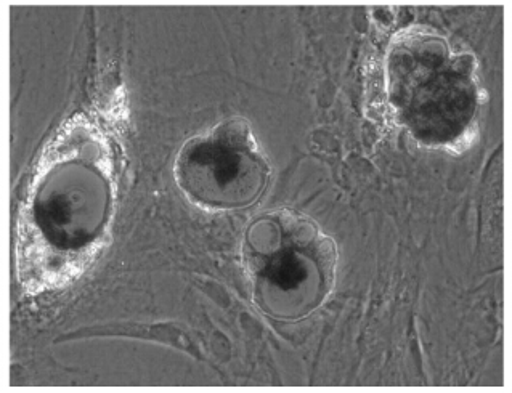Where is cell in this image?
Here are the masks:
<instances>
[{
  "mask_svg": "<svg viewBox=\"0 0 512 393\" xmlns=\"http://www.w3.org/2000/svg\"><path fill=\"white\" fill-rule=\"evenodd\" d=\"M244 267L262 312L299 320L317 310L333 289L338 254L304 215L277 211L254 220L243 244Z\"/></svg>",
  "mask_w": 512,
  "mask_h": 393,
  "instance_id": "cell-1",
  "label": "cell"
},
{
  "mask_svg": "<svg viewBox=\"0 0 512 393\" xmlns=\"http://www.w3.org/2000/svg\"><path fill=\"white\" fill-rule=\"evenodd\" d=\"M269 177V163L243 119L191 138L175 161V179L191 203L216 211L252 206Z\"/></svg>",
  "mask_w": 512,
  "mask_h": 393,
  "instance_id": "cell-2",
  "label": "cell"
}]
</instances>
